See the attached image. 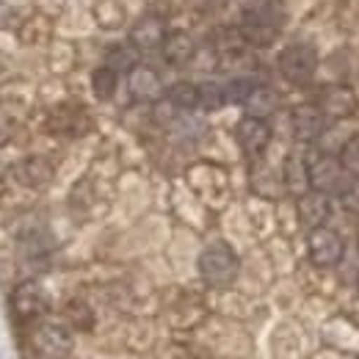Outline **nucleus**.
<instances>
[{
	"mask_svg": "<svg viewBox=\"0 0 359 359\" xmlns=\"http://www.w3.org/2000/svg\"><path fill=\"white\" fill-rule=\"evenodd\" d=\"M285 6L282 0H252L241 17V36L255 47H269L276 42L285 25Z\"/></svg>",
	"mask_w": 359,
	"mask_h": 359,
	"instance_id": "nucleus-1",
	"label": "nucleus"
},
{
	"mask_svg": "<svg viewBox=\"0 0 359 359\" xmlns=\"http://www.w3.org/2000/svg\"><path fill=\"white\" fill-rule=\"evenodd\" d=\"M307 158H310V188L313 191H320L326 196H343L354 185L357 177L348 175V169L340 163L337 155H332V152H313Z\"/></svg>",
	"mask_w": 359,
	"mask_h": 359,
	"instance_id": "nucleus-2",
	"label": "nucleus"
},
{
	"mask_svg": "<svg viewBox=\"0 0 359 359\" xmlns=\"http://www.w3.org/2000/svg\"><path fill=\"white\" fill-rule=\"evenodd\" d=\"M241 271V263H238V255L235 249L224 243V241H216V243H208L199 255V273L208 285H216V287H226L235 282Z\"/></svg>",
	"mask_w": 359,
	"mask_h": 359,
	"instance_id": "nucleus-3",
	"label": "nucleus"
},
{
	"mask_svg": "<svg viewBox=\"0 0 359 359\" xmlns=\"http://www.w3.org/2000/svg\"><path fill=\"white\" fill-rule=\"evenodd\" d=\"M276 67H279V72H282V78H285L287 83L304 86V83H310L315 78L318 55H315V50L310 45L296 42V45H287L279 53Z\"/></svg>",
	"mask_w": 359,
	"mask_h": 359,
	"instance_id": "nucleus-4",
	"label": "nucleus"
},
{
	"mask_svg": "<svg viewBox=\"0 0 359 359\" xmlns=\"http://www.w3.org/2000/svg\"><path fill=\"white\" fill-rule=\"evenodd\" d=\"M307 252H310V260L318 269H332V266H337L343 260L346 243L332 226H318V229H310Z\"/></svg>",
	"mask_w": 359,
	"mask_h": 359,
	"instance_id": "nucleus-5",
	"label": "nucleus"
},
{
	"mask_svg": "<svg viewBox=\"0 0 359 359\" xmlns=\"http://www.w3.org/2000/svg\"><path fill=\"white\" fill-rule=\"evenodd\" d=\"M31 343H34V348L47 359H61L67 357L69 351H72V346H75V340H72V332L64 326V323H36V329H34V334H31Z\"/></svg>",
	"mask_w": 359,
	"mask_h": 359,
	"instance_id": "nucleus-6",
	"label": "nucleus"
},
{
	"mask_svg": "<svg viewBox=\"0 0 359 359\" xmlns=\"http://www.w3.org/2000/svg\"><path fill=\"white\" fill-rule=\"evenodd\" d=\"M11 313L17 315V320H22V323L39 320L47 313V296L42 285H36V282L17 285L14 293H11Z\"/></svg>",
	"mask_w": 359,
	"mask_h": 359,
	"instance_id": "nucleus-7",
	"label": "nucleus"
},
{
	"mask_svg": "<svg viewBox=\"0 0 359 359\" xmlns=\"http://www.w3.org/2000/svg\"><path fill=\"white\" fill-rule=\"evenodd\" d=\"M357 105L359 102H357L354 89H348V86H343V83L326 86V89L320 91V100H318V108H320L323 116L332 119V122H343V119L354 116V114H357Z\"/></svg>",
	"mask_w": 359,
	"mask_h": 359,
	"instance_id": "nucleus-8",
	"label": "nucleus"
},
{
	"mask_svg": "<svg viewBox=\"0 0 359 359\" xmlns=\"http://www.w3.org/2000/svg\"><path fill=\"white\" fill-rule=\"evenodd\" d=\"M166 36H169V28H166V20L161 14H144L141 20H135V25L130 28V45L135 50H141V53L163 47Z\"/></svg>",
	"mask_w": 359,
	"mask_h": 359,
	"instance_id": "nucleus-9",
	"label": "nucleus"
},
{
	"mask_svg": "<svg viewBox=\"0 0 359 359\" xmlns=\"http://www.w3.org/2000/svg\"><path fill=\"white\" fill-rule=\"evenodd\" d=\"M235 138H238V144H241V149L246 155L257 158V155L266 152V147L271 144V125L260 116H249L246 114L235 128Z\"/></svg>",
	"mask_w": 359,
	"mask_h": 359,
	"instance_id": "nucleus-10",
	"label": "nucleus"
},
{
	"mask_svg": "<svg viewBox=\"0 0 359 359\" xmlns=\"http://www.w3.org/2000/svg\"><path fill=\"white\" fill-rule=\"evenodd\" d=\"M128 91L138 102H158L163 97L161 75L147 64H135L133 69L128 72Z\"/></svg>",
	"mask_w": 359,
	"mask_h": 359,
	"instance_id": "nucleus-11",
	"label": "nucleus"
},
{
	"mask_svg": "<svg viewBox=\"0 0 359 359\" xmlns=\"http://www.w3.org/2000/svg\"><path fill=\"white\" fill-rule=\"evenodd\" d=\"M326 116L318 105H299L293 111V135L302 144H315L320 135L326 133Z\"/></svg>",
	"mask_w": 359,
	"mask_h": 359,
	"instance_id": "nucleus-12",
	"label": "nucleus"
},
{
	"mask_svg": "<svg viewBox=\"0 0 359 359\" xmlns=\"http://www.w3.org/2000/svg\"><path fill=\"white\" fill-rule=\"evenodd\" d=\"M332 216V199L320 191H307L299 196V222L307 226V229H318V226H326Z\"/></svg>",
	"mask_w": 359,
	"mask_h": 359,
	"instance_id": "nucleus-13",
	"label": "nucleus"
},
{
	"mask_svg": "<svg viewBox=\"0 0 359 359\" xmlns=\"http://www.w3.org/2000/svg\"><path fill=\"white\" fill-rule=\"evenodd\" d=\"M282 185L293 194V196H302L310 191V158L304 152H290L285 158V166H282Z\"/></svg>",
	"mask_w": 359,
	"mask_h": 359,
	"instance_id": "nucleus-14",
	"label": "nucleus"
},
{
	"mask_svg": "<svg viewBox=\"0 0 359 359\" xmlns=\"http://www.w3.org/2000/svg\"><path fill=\"white\" fill-rule=\"evenodd\" d=\"M161 50H163L166 64H172V67H185V64L194 58L196 45H194L191 34H185V31H172V34L166 36V42H163Z\"/></svg>",
	"mask_w": 359,
	"mask_h": 359,
	"instance_id": "nucleus-15",
	"label": "nucleus"
},
{
	"mask_svg": "<svg viewBox=\"0 0 359 359\" xmlns=\"http://www.w3.org/2000/svg\"><path fill=\"white\" fill-rule=\"evenodd\" d=\"M243 105H246V114H249V116L269 119L271 114L279 108V97H276V91L269 89V86H255V91L249 94V100H246Z\"/></svg>",
	"mask_w": 359,
	"mask_h": 359,
	"instance_id": "nucleus-16",
	"label": "nucleus"
},
{
	"mask_svg": "<svg viewBox=\"0 0 359 359\" xmlns=\"http://www.w3.org/2000/svg\"><path fill=\"white\" fill-rule=\"evenodd\" d=\"M166 100L177 111H194V108H199V86L191 81H180V83L166 89Z\"/></svg>",
	"mask_w": 359,
	"mask_h": 359,
	"instance_id": "nucleus-17",
	"label": "nucleus"
},
{
	"mask_svg": "<svg viewBox=\"0 0 359 359\" xmlns=\"http://www.w3.org/2000/svg\"><path fill=\"white\" fill-rule=\"evenodd\" d=\"M53 175V169H50V163H47L45 158H28V161H22L20 163V169H17V177L22 180L25 185H45L47 180Z\"/></svg>",
	"mask_w": 359,
	"mask_h": 359,
	"instance_id": "nucleus-18",
	"label": "nucleus"
},
{
	"mask_svg": "<svg viewBox=\"0 0 359 359\" xmlns=\"http://www.w3.org/2000/svg\"><path fill=\"white\" fill-rule=\"evenodd\" d=\"M116 86H119V72L111 69L108 64L100 67L94 75H91V89L97 94V100H111L116 94Z\"/></svg>",
	"mask_w": 359,
	"mask_h": 359,
	"instance_id": "nucleus-19",
	"label": "nucleus"
},
{
	"mask_svg": "<svg viewBox=\"0 0 359 359\" xmlns=\"http://www.w3.org/2000/svg\"><path fill=\"white\" fill-rule=\"evenodd\" d=\"M226 105V94H224V83H199V108L205 111H219Z\"/></svg>",
	"mask_w": 359,
	"mask_h": 359,
	"instance_id": "nucleus-20",
	"label": "nucleus"
},
{
	"mask_svg": "<svg viewBox=\"0 0 359 359\" xmlns=\"http://www.w3.org/2000/svg\"><path fill=\"white\" fill-rule=\"evenodd\" d=\"M337 158H340V163L348 169V175L359 180V133L348 135V138L340 144Z\"/></svg>",
	"mask_w": 359,
	"mask_h": 359,
	"instance_id": "nucleus-21",
	"label": "nucleus"
},
{
	"mask_svg": "<svg viewBox=\"0 0 359 359\" xmlns=\"http://www.w3.org/2000/svg\"><path fill=\"white\" fill-rule=\"evenodd\" d=\"M255 81L252 78H232L229 83H224V94H226V102L232 105H243L249 100V94L255 91Z\"/></svg>",
	"mask_w": 359,
	"mask_h": 359,
	"instance_id": "nucleus-22",
	"label": "nucleus"
},
{
	"mask_svg": "<svg viewBox=\"0 0 359 359\" xmlns=\"http://www.w3.org/2000/svg\"><path fill=\"white\" fill-rule=\"evenodd\" d=\"M133 50H128V47H111V50H108V67H111V69H116V72H122V69H128V72H130V69L135 67Z\"/></svg>",
	"mask_w": 359,
	"mask_h": 359,
	"instance_id": "nucleus-23",
	"label": "nucleus"
},
{
	"mask_svg": "<svg viewBox=\"0 0 359 359\" xmlns=\"http://www.w3.org/2000/svg\"><path fill=\"white\" fill-rule=\"evenodd\" d=\"M357 287H359V282H357Z\"/></svg>",
	"mask_w": 359,
	"mask_h": 359,
	"instance_id": "nucleus-24",
	"label": "nucleus"
},
{
	"mask_svg": "<svg viewBox=\"0 0 359 359\" xmlns=\"http://www.w3.org/2000/svg\"><path fill=\"white\" fill-rule=\"evenodd\" d=\"M357 359H359V357H357Z\"/></svg>",
	"mask_w": 359,
	"mask_h": 359,
	"instance_id": "nucleus-25",
	"label": "nucleus"
}]
</instances>
